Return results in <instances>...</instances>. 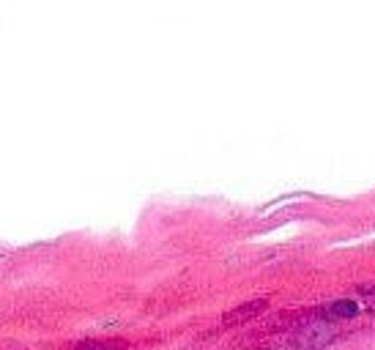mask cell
I'll return each instance as SVG.
<instances>
[{
    "label": "cell",
    "instance_id": "1",
    "mask_svg": "<svg viewBox=\"0 0 375 350\" xmlns=\"http://www.w3.org/2000/svg\"><path fill=\"white\" fill-rule=\"evenodd\" d=\"M334 339H337V331L321 323V326H307V329L296 331L291 337V345L296 350H321L332 345Z\"/></svg>",
    "mask_w": 375,
    "mask_h": 350
},
{
    "label": "cell",
    "instance_id": "2",
    "mask_svg": "<svg viewBox=\"0 0 375 350\" xmlns=\"http://www.w3.org/2000/svg\"><path fill=\"white\" fill-rule=\"evenodd\" d=\"M359 312V304L356 301H348V298H340V301H332L321 309V317L326 320H340V317H354Z\"/></svg>",
    "mask_w": 375,
    "mask_h": 350
},
{
    "label": "cell",
    "instance_id": "4",
    "mask_svg": "<svg viewBox=\"0 0 375 350\" xmlns=\"http://www.w3.org/2000/svg\"><path fill=\"white\" fill-rule=\"evenodd\" d=\"M121 348V342H80L74 350H115Z\"/></svg>",
    "mask_w": 375,
    "mask_h": 350
},
{
    "label": "cell",
    "instance_id": "5",
    "mask_svg": "<svg viewBox=\"0 0 375 350\" xmlns=\"http://www.w3.org/2000/svg\"><path fill=\"white\" fill-rule=\"evenodd\" d=\"M370 290H373V293H375V285H373V288H370Z\"/></svg>",
    "mask_w": 375,
    "mask_h": 350
},
{
    "label": "cell",
    "instance_id": "3",
    "mask_svg": "<svg viewBox=\"0 0 375 350\" xmlns=\"http://www.w3.org/2000/svg\"><path fill=\"white\" fill-rule=\"evenodd\" d=\"M269 307L263 298L260 301H250V304H241L238 309H233V312H228L225 317H222V323H244V320H250V317H255V315H260L263 309Z\"/></svg>",
    "mask_w": 375,
    "mask_h": 350
}]
</instances>
